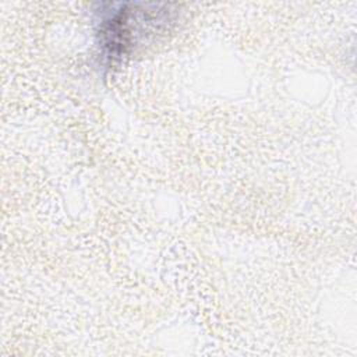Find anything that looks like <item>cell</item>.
Returning <instances> with one entry per match:
<instances>
[{"mask_svg": "<svg viewBox=\"0 0 357 357\" xmlns=\"http://www.w3.org/2000/svg\"><path fill=\"white\" fill-rule=\"evenodd\" d=\"M173 7L167 3L98 4L95 24L103 67H117L142 43L166 31L177 14Z\"/></svg>", "mask_w": 357, "mask_h": 357, "instance_id": "6da1fadb", "label": "cell"}]
</instances>
